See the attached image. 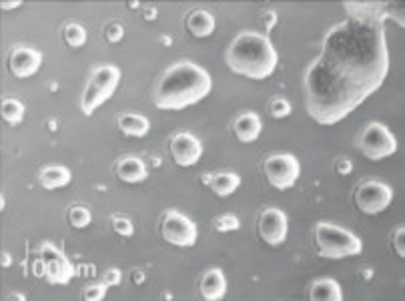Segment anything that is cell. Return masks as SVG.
<instances>
[{
  "label": "cell",
  "mask_w": 405,
  "mask_h": 301,
  "mask_svg": "<svg viewBox=\"0 0 405 301\" xmlns=\"http://www.w3.org/2000/svg\"><path fill=\"white\" fill-rule=\"evenodd\" d=\"M347 21L329 29L319 56L303 76L309 117L335 125L384 85L389 71L385 21L395 16L387 2H343Z\"/></svg>",
  "instance_id": "6da1fadb"
},
{
  "label": "cell",
  "mask_w": 405,
  "mask_h": 301,
  "mask_svg": "<svg viewBox=\"0 0 405 301\" xmlns=\"http://www.w3.org/2000/svg\"><path fill=\"white\" fill-rule=\"evenodd\" d=\"M211 93V75L191 61L171 65L153 88L155 107L160 111H183L197 105Z\"/></svg>",
  "instance_id": "7a4b0ae2"
},
{
  "label": "cell",
  "mask_w": 405,
  "mask_h": 301,
  "mask_svg": "<svg viewBox=\"0 0 405 301\" xmlns=\"http://www.w3.org/2000/svg\"><path fill=\"white\" fill-rule=\"evenodd\" d=\"M225 63L237 75L253 81H263L273 75L279 56L267 36L247 31L237 34L231 41L225 53Z\"/></svg>",
  "instance_id": "3957f363"
},
{
  "label": "cell",
  "mask_w": 405,
  "mask_h": 301,
  "mask_svg": "<svg viewBox=\"0 0 405 301\" xmlns=\"http://www.w3.org/2000/svg\"><path fill=\"white\" fill-rule=\"evenodd\" d=\"M315 245L317 255L325 259L355 257L363 251V241L353 231L327 221L315 225Z\"/></svg>",
  "instance_id": "277c9868"
},
{
  "label": "cell",
  "mask_w": 405,
  "mask_h": 301,
  "mask_svg": "<svg viewBox=\"0 0 405 301\" xmlns=\"http://www.w3.org/2000/svg\"><path fill=\"white\" fill-rule=\"evenodd\" d=\"M118 81H121V71L115 65H101L93 71V75L86 83L85 93H83V101H81V108L86 117H91L96 108L103 107L108 98L115 95Z\"/></svg>",
  "instance_id": "5b68a950"
},
{
  "label": "cell",
  "mask_w": 405,
  "mask_h": 301,
  "mask_svg": "<svg viewBox=\"0 0 405 301\" xmlns=\"http://www.w3.org/2000/svg\"><path fill=\"white\" fill-rule=\"evenodd\" d=\"M355 145L371 161H381L385 157L395 155V150H397V139H395L394 133L387 129L385 125L375 123V121L367 123L359 131Z\"/></svg>",
  "instance_id": "8992f818"
},
{
  "label": "cell",
  "mask_w": 405,
  "mask_h": 301,
  "mask_svg": "<svg viewBox=\"0 0 405 301\" xmlns=\"http://www.w3.org/2000/svg\"><path fill=\"white\" fill-rule=\"evenodd\" d=\"M265 169V177L269 183L273 185L279 191L291 189L297 183L301 177V165L299 159L291 153H279V155H271L263 165Z\"/></svg>",
  "instance_id": "52a82bcc"
},
{
  "label": "cell",
  "mask_w": 405,
  "mask_h": 301,
  "mask_svg": "<svg viewBox=\"0 0 405 301\" xmlns=\"http://www.w3.org/2000/svg\"><path fill=\"white\" fill-rule=\"evenodd\" d=\"M160 235L175 248H193L197 243V225L181 211H167L160 221Z\"/></svg>",
  "instance_id": "ba28073f"
},
{
  "label": "cell",
  "mask_w": 405,
  "mask_h": 301,
  "mask_svg": "<svg viewBox=\"0 0 405 301\" xmlns=\"http://www.w3.org/2000/svg\"><path fill=\"white\" fill-rule=\"evenodd\" d=\"M355 205L365 215H379L394 199L391 185L384 181H365L355 189Z\"/></svg>",
  "instance_id": "9c48e42d"
},
{
  "label": "cell",
  "mask_w": 405,
  "mask_h": 301,
  "mask_svg": "<svg viewBox=\"0 0 405 301\" xmlns=\"http://www.w3.org/2000/svg\"><path fill=\"white\" fill-rule=\"evenodd\" d=\"M39 255L46 263V281L53 285H66L75 275V265L66 259L61 249L51 241H43L39 248Z\"/></svg>",
  "instance_id": "30bf717a"
},
{
  "label": "cell",
  "mask_w": 405,
  "mask_h": 301,
  "mask_svg": "<svg viewBox=\"0 0 405 301\" xmlns=\"http://www.w3.org/2000/svg\"><path fill=\"white\" fill-rule=\"evenodd\" d=\"M259 237L265 241L267 245L271 248H279L287 241V215L281 211V209H275V207H269L265 209L261 217H259Z\"/></svg>",
  "instance_id": "8fae6325"
},
{
  "label": "cell",
  "mask_w": 405,
  "mask_h": 301,
  "mask_svg": "<svg viewBox=\"0 0 405 301\" xmlns=\"http://www.w3.org/2000/svg\"><path fill=\"white\" fill-rule=\"evenodd\" d=\"M171 155L179 167H193L201 159L202 143L191 133H177L171 139Z\"/></svg>",
  "instance_id": "7c38bea8"
},
{
  "label": "cell",
  "mask_w": 405,
  "mask_h": 301,
  "mask_svg": "<svg viewBox=\"0 0 405 301\" xmlns=\"http://www.w3.org/2000/svg\"><path fill=\"white\" fill-rule=\"evenodd\" d=\"M43 65V54L31 46H16L12 49L9 56V68L14 76L26 78L32 76Z\"/></svg>",
  "instance_id": "4fadbf2b"
},
{
  "label": "cell",
  "mask_w": 405,
  "mask_h": 301,
  "mask_svg": "<svg viewBox=\"0 0 405 301\" xmlns=\"http://www.w3.org/2000/svg\"><path fill=\"white\" fill-rule=\"evenodd\" d=\"M227 291V280L221 269H207L201 280V295L207 301H219L225 297Z\"/></svg>",
  "instance_id": "5bb4252c"
},
{
  "label": "cell",
  "mask_w": 405,
  "mask_h": 301,
  "mask_svg": "<svg viewBox=\"0 0 405 301\" xmlns=\"http://www.w3.org/2000/svg\"><path fill=\"white\" fill-rule=\"evenodd\" d=\"M235 137L241 141V143H253L259 139L261 131H263V123L257 113H243L235 118L233 123Z\"/></svg>",
  "instance_id": "9a60e30c"
},
{
  "label": "cell",
  "mask_w": 405,
  "mask_h": 301,
  "mask_svg": "<svg viewBox=\"0 0 405 301\" xmlns=\"http://www.w3.org/2000/svg\"><path fill=\"white\" fill-rule=\"evenodd\" d=\"M117 177L125 183H143L149 171H147V165L140 161L139 157H125L117 163Z\"/></svg>",
  "instance_id": "2e32d148"
},
{
  "label": "cell",
  "mask_w": 405,
  "mask_h": 301,
  "mask_svg": "<svg viewBox=\"0 0 405 301\" xmlns=\"http://www.w3.org/2000/svg\"><path fill=\"white\" fill-rule=\"evenodd\" d=\"M311 301H342L343 290L342 285L331 277H321L311 283L309 287Z\"/></svg>",
  "instance_id": "e0dca14e"
},
{
  "label": "cell",
  "mask_w": 405,
  "mask_h": 301,
  "mask_svg": "<svg viewBox=\"0 0 405 301\" xmlns=\"http://www.w3.org/2000/svg\"><path fill=\"white\" fill-rule=\"evenodd\" d=\"M39 179H41V185H43L44 189L53 191V189L66 187V185L71 183L73 181V173L64 165H48V167H44L43 171L39 173Z\"/></svg>",
  "instance_id": "ac0fdd59"
},
{
  "label": "cell",
  "mask_w": 405,
  "mask_h": 301,
  "mask_svg": "<svg viewBox=\"0 0 405 301\" xmlns=\"http://www.w3.org/2000/svg\"><path fill=\"white\" fill-rule=\"evenodd\" d=\"M118 129L123 131L128 137H145L150 131L149 118L143 117V115H137V113H125L121 115L117 121Z\"/></svg>",
  "instance_id": "d6986e66"
},
{
  "label": "cell",
  "mask_w": 405,
  "mask_h": 301,
  "mask_svg": "<svg viewBox=\"0 0 405 301\" xmlns=\"http://www.w3.org/2000/svg\"><path fill=\"white\" fill-rule=\"evenodd\" d=\"M187 29L193 36L197 39H205L209 34H213L215 31V19L211 12L207 11H193L187 16Z\"/></svg>",
  "instance_id": "ffe728a7"
},
{
  "label": "cell",
  "mask_w": 405,
  "mask_h": 301,
  "mask_svg": "<svg viewBox=\"0 0 405 301\" xmlns=\"http://www.w3.org/2000/svg\"><path fill=\"white\" fill-rule=\"evenodd\" d=\"M241 185V177L235 175V173H217L213 175V181H211V189L215 195L219 197H227V195L235 193Z\"/></svg>",
  "instance_id": "44dd1931"
},
{
  "label": "cell",
  "mask_w": 405,
  "mask_h": 301,
  "mask_svg": "<svg viewBox=\"0 0 405 301\" xmlns=\"http://www.w3.org/2000/svg\"><path fill=\"white\" fill-rule=\"evenodd\" d=\"M0 111H2V118L9 125H19V123H22L24 115H26V107L22 105L19 98H4Z\"/></svg>",
  "instance_id": "7402d4cb"
},
{
  "label": "cell",
  "mask_w": 405,
  "mask_h": 301,
  "mask_svg": "<svg viewBox=\"0 0 405 301\" xmlns=\"http://www.w3.org/2000/svg\"><path fill=\"white\" fill-rule=\"evenodd\" d=\"M63 36L66 44H68V46H75V49H78V46H83V44L86 43L85 26H81L78 22H68V24L64 26Z\"/></svg>",
  "instance_id": "603a6c76"
},
{
  "label": "cell",
  "mask_w": 405,
  "mask_h": 301,
  "mask_svg": "<svg viewBox=\"0 0 405 301\" xmlns=\"http://www.w3.org/2000/svg\"><path fill=\"white\" fill-rule=\"evenodd\" d=\"M91 221H93V213L83 205H73L68 209V223L75 229H85L86 225H91Z\"/></svg>",
  "instance_id": "cb8c5ba5"
},
{
  "label": "cell",
  "mask_w": 405,
  "mask_h": 301,
  "mask_svg": "<svg viewBox=\"0 0 405 301\" xmlns=\"http://www.w3.org/2000/svg\"><path fill=\"white\" fill-rule=\"evenodd\" d=\"M215 227H217V231H221V233L237 231V229L241 227V221H239V217L233 215V213H225V215H221L219 219H215Z\"/></svg>",
  "instance_id": "d4e9b609"
},
{
  "label": "cell",
  "mask_w": 405,
  "mask_h": 301,
  "mask_svg": "<svg viewBox=\"0 0 405 301\" xmlns=\"http://www.w3.org/2000/svg\"><path fill=\"white\" fill-rule=\"evenodd\" d=\"M269 111H271V115H273L275 118H285L291 115V103H289L287 98L275 97L273 101H271V107H269Z\"/></svg>",
  "instance_id": "484cf974"
},
{
  "label": "cell",
  "mask_w": 405,
  "mask_h": 301,
  "mask_svg": "<svg viewBox=\"0 0 405 301\" xmlns=\"http://www.w3.org/2000/svg\"><path fill=\"white\" fill-rule=\"evenodd\" d=\"M113 229L121 237H130L135 233V227H133L130 219H127V217H113Z\"/></svg>",
  "instance_id": "4316f807"
},
{
  "label": "cell",
  "mask_w": 405,
  "mask_h": 301,
  "mask_svg": "<svg viewBox=\"0 0 405 301\" xmlns=\"http://www.w3.org/2000/svg\"><path fill=\"white\" fill-rule=\"evenodd\" d=\"M107 290L108 285L105 281H103V283H95V285H91V287H86V290L83 291V297H85L86 301H101L107 295Z\"/></svg>",
  "instance_id": "83f0119b"
},
{
  "label": "cell",
  "mask_w": 405,
  "mask_h": 301,
  "mask_svg": "<svg viewBox=\"0 0 405 301\" xmlns=\"http://www.w3.org/2000/svg\"><path fill=\"white\" fill-rule=\"evenodd\" d=\"M105 36H107L108 43H118V41H123V36H125V29H123V24H118V22H111L107 29H105Z\"/></svg>",
  "instance_id": "f1b7e54d"
},
{
  "label": "cell",
  "mask_w": 405,
  "mask_h": 301,
  "mask_svg": "<svg viewBox=\"0 0 405 301\" xmlns=\"http://www.w3.org/2000/svg\"><path fill=\"white\" fill-rule=\"evenodd\" d=\"M404 235H405V227L399 225L394 231V249H395V251H397V255H399V257H405Z\"/></svg>",
  "instance_id": "f546056e"
},
{
  "label": "cell",
  "mask_w": 405,
  "mask_h": 301,
  "mask_svg": "<svg viewBox=\"0 0 405 301\" xmlns=\"http://www.w3.org/2000/svg\"><path fill=\"white\" fill-rule=\"evenodd\" d=\"M121 280H123V275H121V271H118L117 267L107 269V271H105V275H103V281L107 283L108 287H115V285H118Z\"/></svg>",
  "instance_id": "4dcf8cb0"
},
{
  "label": "cell",
  "mask_w": 405,
  "mask_h": 301,
  "mask_svg": "<svg viewBox=\"0 0 405 301\" xmlns=\"http://www.w3.org/2000/svg\"><path fill=\"white\" fill-rule=\"evenodd\" d=\"M32 275L34 277H46V263L41 255H39V259L32 261Z\"/></svg>",
  "instance_id": "1f68e13d"
},
{
  "label": "cell",
  "mask_w": 405,
  "mask_h": 301,
  "mask_svg": "<svg viewBox=\"0 0 405 301\" xmlns=\"http://www.w3.org/2000/svg\"><path fill=\"white\" fill-rule=\"evenodd\" d=\"M263 24H265V29H267V33H271L273 31V26H275V22H277V14L273 11H267V14L263 16Z\"/></svg>",
  "instance_id": "d6a6232c"
},
{
  "label": "cell",
  "mask_w": 405,
  "mask_h": 301,
  "mask_svg": "<svg viewBox=\"0 0 405 301\" xmlns=\"http://www.w3.org/2000/svg\"><path fill=\"white\" fill-rule=\"evenodd\" d=\"M337 173H339V175H349V173H352V161H347V159L337 161Z\"/></svg>",
  "instance_id": "836d02e7"
},
{
  "label": "cell",
  "mask_w": 405,
  "mask_h": 301,
  "mask_svg": "<svg viewBox=\"0 0 405 301\" xmlns=\"http://www.w3.org/2000/svg\"><path fill=\"white\" fill-rule=\"evenodd\" d=\"M9 265H12V257L6 251H2V267H9Z\"/></svg>",
  "instance_id": "e575fe53"
},
{
  "label": "cell",
  "mask_w": 405,
  "mask_h": 301,
  "mask_svg": "<svg viewBox=\"0 0 405 301\" xmlns=\"http://www.w3.org/2000/svg\"><path fill=\"white\" fill-rule=\"evenodd\" d=\"M143 281H145V275H143L140 271H133V283H137V285H139V283H143Z\"/></svg>",
  "instance_id": "d590c367"
},
{
  "label": "cell",
  "mask_w": 405,
  "mask_h": 301,
  "mask_svg": "<svg viewBox=\"0 0 405 301\" xmlns=\"http://www.w3.org/2000/svg\"><path fill=\"white\" fill-rule=\"evenodd\" d=\"M145 19H147V21L157 19V9H147V11H145Z\"/></svg>",
  "instance_id": "8d00e7d4"
},
{
  "label": "cell",
  "mask_w": 405,
  "mask_h": 301,
  "mask_svg": "<svg viewBox=\"0 0 405 301\" xmlns=\"http://www.w3.org/2000/svg\"><path fill=\"white\" fill-rule=\"evenodd\" d=\"M22 2H2V9H16V6H21Z\"/></svg>",
  "instance_id": "74e56055"
},
{
  "label": "cell",
  "mask_w": 405,
  "mask_h": 301,
  "mask_svg": "<svg viewBox=\"0 0 405 301\" xmlns=\"http://www.w3.org/2000/svg\"><path fill=\"white\" fill-rule=\"evenodd\" d=\"M211 181H213V175H202L201 177V183L211 185Z\"/></svg>",
  "instance_id": "f35d334b"
}]
</instances>
